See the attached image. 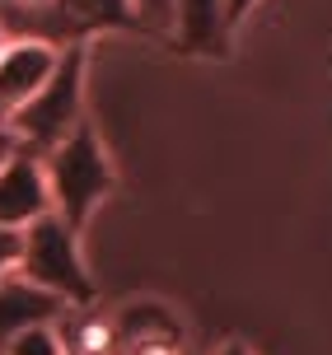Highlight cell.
Returning a JSON list of instances; mask_svg holds the SVG:
<instances>
[{
    "instance_id": "1",
    "label": "cell",
    "mask_w": 332,
    "mask_h": 355,
    "mask_svg": "<svg viewBox=\"0 0 332 355\" xmlns=\"http://www.w3.org/2000/svg\"><path fill=\"white\" fill-rule=\"evenodd\" d=\"M42 173H47V192H52V215H61L75 234L85 230L89 215L117 187V168L89 122H80L56 150L42 155Z\"/></svg>"
},
{
    "instance_id": "2",
    "label": "cell",
    "mask_w": 332,
    "mask_h": 355,
    "mask_svg": "<svg viewBox=\"0 0 332 355\" xmlns=\"http://www.w3.org/2000/svg\"><path fill=\"white\" fill-rule=\"evenodd\" d=\"M85 71H89V47H61L52 61L47 80L38 85V94L10 117V136L33 155H47L66 141L75 126L85 122Z\"/></svg>"
},
{
    "instance_id": "3",
    "label": "cell",
    "mask_w": 332,
    "mask_h": 355,
    "mask_svg": "<svg viewBox=\"0 0 332 355\" xmlns=\"http://www.w3.org/2000/svg\"><path fill=\"white\" fill-rule=\"evenodd\" d=\"M15 271L24 281H33L38 290L56 295L70 309H85L94 304V276L85 266V252H80V234L70 230L61 215H38L28 230H19V257Z\"/></svg>"
},
{
    "instance_id": "4",
    "label": "cell",
    "mask_w": 332,
    "mask_h": 355,
    "mask_svg": "<svg viewBox=\"0 0 332 355\" xmlns=\"http://www.w3.org/2000/svg\"><path fill=\"white\" fill-rule=\"evenodd\" d=\"M108 355H188L183 318L159 300H131L108 318Z\"/></svg>"
},
{
    "instance_id": "5",
    "label": "cell",
    "mask_w": 332,
    "mask_h": 355,
    "mask_svg": "<svg viewBox=\"0 0 332 355\" xmlns=\"http://www.w3.org/2000/svg\"><path fill=\"white\" fill-rule=\"evenodd\" d=\"M169 33H174L178 56L229 61V52H234V24L225 15V0H174Z\"/></svg>"
},
{
    "instance_id": "6",
    "label": "cell",
    "mask_w": 332,
    "mask_h": 355,
    "mask_svg": "<svg viewBox=\"0 0 332 355\" xmlns=\"http://www.w3.org/2000/svg\"><path fill=\"white\" fill-rule=\"evenodd\" d=\"M47 211H52V192H47L42 155L19 145L15 155L0 164V225L5 230H28L38 215Z\"/></svg>"
},
{
    "instance_id": "7",
    "label": "cell",
    "mask_w": 332,
    "mask_h": 355,
    "mask_svg": "<svg viewBox=\"0 0 332 355\" xmlns=\"http://www.w3.org/2000/svg\"><path fill=\"white\" fill-rule=\"evenodd\" d=\"M52 61L56 52L42 42H5V52H0V126L38 94Z\"/></svg>"
},
{
    "instance_id": "8",
    "label": "cell",
    "mask_w": 332,
    "mask_h": 355,
    "mask_svg": "<svg viewBox=\"0 0 332 355\" xmlns=\"http://www.w3.org/2000/svg\"><path fill=\"white\" fill-rule=\"evenodd\" d=\"M70 304H61L56 295L47 290H38L33 281H24L19 271H5L0 276V346L24 332V327H33V322H56L66 313Z\"/></svg>"
},
{
    "instance_id": "9",
    "label": "cell",
    "mask_w": 332,
    "mask_h": 355,
    "mask_svg": "<svg viewBox=\"0 0 332 355\" xmlns=\"http://www.w3.org/2000/svg\"><path fill=\"white\" fill-rule=\"evenodd\" d=\"M52 5L70 24L75 42H89L94 33H108V28H117V33H140L136 5H131V0H52Z\"/></svg>"
},
{
    "instance_id": "10",
    "label": "cell",
    "mask_w": 332,
    "mask_h": 355,
    "mask_svg": "<svg viewBox=\"0 0 332 355\" xmlns=\"http://www.w3.org/2000/svg\"><path fill=\"white\" fill-rule=\"evenodd\" d=\"M0 355H66V346H61L56 322H33V327H24V332H15L5 341Z\"/></svg>"
},
{
    "instance_id": "11",
    "label": "cell",
    "mask_w": 332,
    "mask_h": 355,
    "mask_svg": "<svg viewBox=\"0 0 332 355\" xmlns=\"http://www.w3.org/2000/svg\"><path fill=\"white\" fill-rule=\"evenodd\" d=\"M136 5V24L145 33H169V19H174V0H131Z\"/></svg>"
},
{
    "instance_id": "12",
    "label": "cell",
    "mask_w": 332,
    "mask_h": 355,
    "mask_svg": "<svg viewBox=\"0 0 332 355\" xmlns=\"http://www.w3.org/2000/svg\"><path fill=\"white\" fill-rule=\"evenodd\" d=\"M15 257H19V230H5L0 225V276L15 271Z\"/></svg>"
},
{
    "instance_id": "13",
    "label": "cell",
    "mask_w": 332,
    "mask_h": 355,
    "mask_svg": "<svg viewBox=\"0 0 332 355\" xmlns=\"http://www.w3.org/2000/svg\"><path fill=\"white\" fill-rule=\"evenodd\" d=\"M258 5H263V0H225V15H229V24L239 28V24H244V19L253 15V10H258Z\"/></svg>"
},
{
    "instance_id": "14",
    "label": "cell",
    "mask_w": 332,
    "mask_h": 355,
    "mask_svg": "<svg viewBox=\"0 0 332 355\" xmlns=\"http://www.w3.org/2000/svg\"><path fill=\"white\" fill-rule=\"evenodd\" d=\"M215 355H253V346H248L244 337H229V341H220V346H215Z\"/></svg>"
},
{
    "instance_id": "15",
    "label": "cell",
    "mask_w": 332,
    "mask_h": 355,
    "mask_svg": "<svg viewBox=\"0 0 332 355\" xmlns=\"http://www.w3.org/2000/svg\"><path fill=\"white\" fill-rule=\"evenodd\" d=\"M15 150H19V141H15V136H10V126H0V164L10 159Z\"/></svg>"
},
{
    "instance_id": "16",
    "label": "cell",
    "mask_w": 332,
    "mask_h": 355,
    "mask_svg": "<svg viewBox=\"0 0 332 355\" xmlns=\"http://www.w3.org/2000/svg\"><path fill=\"white\" fill-rule=\"evenodd\" d=\"M0 52H5V28H0Z\"/></svg>"
}]
</instances>
